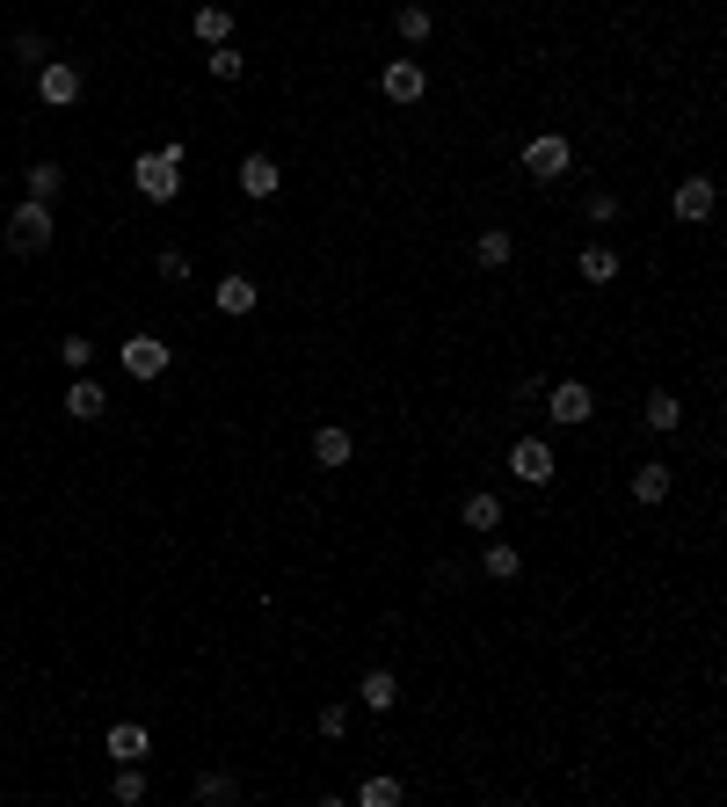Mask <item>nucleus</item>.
Masks as SVG:
<instances>
[{"instance_id": "b1692460", "label": "nucleus", "mask_w": 727, "mask_h": 807, "mask_svg": "<svg viewBox=\"0 0 727 807\" xmlns=\"http://www.w3.org/2000/svg\"><path fill=\"white\" fill-rule=\"evenodd\" d=\"M204 74H212V80H241V74H247V59H241L233 44H212V59H204Z\"/></svg>"}, {"instance_id": "6e6552de", "label": "nucleus", "mask_w": 727, "mask_h": 807, "mask_svg": "<svg viewBox=\"0 0 727 807\" xmlns=\"http://www.w3.org/2000/svg\"><path fill=\"white\" fill-rule=\"evenodd\" d=\"M669 212H677L684 226H705L713 219V175H684L677 196H669Z\"/></svg>"}, {"instance_id": "aec40b11", "label": "nucleus", "mask_w": 727, "mask_h": 807, "mask_svg": "<svg viewBox=\"0 0 727 807\" xmlns=\"http://www.w3.org/2000/svg\"><path fill=\"white\" fill-rule=\"evenodd\" d=\"M582 284H611V277H618V255H611V247L604 241H589V247H582Z\"/></svg>"}, {"instance_id": "1a4fd4ad", "label": "nucleus", "mask_w": 727, "mask_h": 807, "mask_svg": "<svg viewBox=\"0 0 727 807\" xmlns=\"http://www.w3.org/2000/svg\"><path fill=\"white\" fill-rule=\"evenodd\" d=\"M379 88H386V102H422L430 74H422L414 59H386V66H379Z\"/></svg>"}, {"instance_id": "5701e85b", "label": "nucleus", "mask_w": 727, "mask_h": 807, "mask_svg": "<svg viewBox=\"0 0 727 807\" xmlns=\"http://www.w3.org/2000/svg\"><path fill=\"white\" fill-rule=\"evenodd\" d=\"M393 29L400 44H430V8H393Z\"/></svg>"}, {"instance_id": "4be33fe9", "label": "nucleus", "mask_w": 727, "mask_h": 807, "mask_svg": "<svg viewBox=\"0 0 727 807\" xmlns=\"http://www.w3.org/2000/svg\"><path fill=\"white\" fill-rule=\"evenodd\" d=\"M473 255H481V262H487V269H502V262H509V255H516V241H509L502 226H487L481 241H473Z\"/></svg>"}, {"instance_id": "f3484780", "label": "nucleus", "mask_w": 727, "mask_h": 807, "mask_svg": "<svg viewBox=\"0 0 727 807\" xmlns=\"http://www.w3.org/2000/svg\"><path fill=\"white\" fill-rule=\"evenodd\" d=\"M465 531H481V538H495L502 531V495H465Z\"/></svg>"}, {"instance_id": "393cba45", "label": "nucleus", "mask_w": 727, "mask_h": 807, "mask_svg": "<svg viewBox=\"0 0 727 807\" xmlns=\"http://www.w3.org/2000/svg\"><path fill=\"white\" fill-rule=\"evenodd\" d=\"M357 800H364V807H393V800H400V779H386V771H379V779L357 785Z\"/></svg>"}, {"instance_id": "4468645a", "label": "nucleus", "mask_w": 727, "mask_h": 807, "mask_svg": "<svg viewBox=\"0 0 727 807\" xmlns=\"http://www.w3.org/2000/svg\"><path fill=\"white\" fill-rule=\"evenodd\" d=\"M357 706H371V713H393V706H400V677H393V669H364V684H357Z\"/></svg>"}, {"instance_id": "c85d7f7f", "label": "nucleus", "mask_w": 727, "mask_h": 807, "mask_svg": "<svg viewBox=\"0 0 727 807\" xmlns=\"http://www.w3.org/2000/svg\"><path fill=\"white\" fill-rule=\"evenodd\" d=\"M320 734H328V742L349 734V706H342V699H335V706H320Z\"/></svg>"}, {"instance_id": "9b49d317", "label": "nucleus", "mask_w": 727, "mask_h": 807, "mask_svg": "<svg viewBox=\"0 0 727 807\" xmlns=\"http://www.w3.org/2000/svg\"><path fill=\"white\" fill-rule=\"evenodd\" d=\"M277 182H284V175H277V153H247V161H241V190L255 196V204H269Z\"/></svg>"}, {"instance_id": "dca6fc26", "label": "nucleus", "mask_w": 727, "mask_h": 807, "mask_svg": "<svg viewBox=\"0 0 727 807\" xmlns=\"http://www.w3.org/2000/svg\"><path fill=\"white\" fill-rule=\"evenodd\" d=\"M190 29L204 37V44H226V37H233V8H226V0H204V8L190 15Z\"/></svg>"}, {"instance_id": "f03ea898", "label": "nucleus", "mask_w": 727, "mask_h": 807, "mask_svg": "<svg viewBox=\"0 0 727 807\" xmlns=\"http://www.w3.org/2000/svg\"><path fill=\"white\" fill-rule=\"evenodd\" d=\"M8 247H15V255H44V247H51V204L23 196L15 219H8Z\"/></svg>"}, {"instance_id": "2f4dec72", "label": "nucleus", "mask_w": 727, "mask_h": 807, "mask_svg": "<svg viewBox=\"0 0 727 807\" xmlns=\"http://www.w3.org/2000/svg\"><path fill=\"white\" fill-rule=\"evenodd\" d=\"M589 219H597V226H611V219H618V196H611V190H597V196H589Z\"/></svg>"}, {"instance_id": "a878e982", "label": "nucleus", "mask_w": 727, "mask_h": 807, "mask_svg": "<svg viewBox=\"0 0 727 807\" xmlns=\"http://www.w3.org/2000/svg\"><path fill=\"white\" fill-rule=\"evenodd\" d=\"M516 546H502V538H495V546H487V575H495V582H516Z\"/></svg>"}, {"instance_id": "473e14b6", "label": "nucleus", "mask_w": 727, "mask_h": 807, "mask_svg": "<svg viewBox=\"0 0 727 807\" xmlns=\"http://www.w3.org/2000/svg\"><path fill=\"white\" fill-rule=\"evenodd\" d=\"M161 277H168V284H182V277H190V255H182V247H168V255H161Z\"/></svg>"}, {"instance_id": "a211bd4d", "label": "nucleus", "mask_w": 727, "mask_h": 807, "mask_svg": "<svg viewBox=\"0 0 727 807\" xmlns=\"http://www.w3.org/2000/svg\"><path fill=\"white\" fill-rule=\"evenodd\" d=\"M662 495H669V465H662V459L633 465V502H648V510H654V502H662Z\"/></svg>"}, {"instance_id": "f8f14e48", "label": "nucleus", "mask_w": 727, "mask_h": 807, "mask_svg": "<svg viewBox=\"0 0 727 807\" xmlns=\"http://www.w3.org/2000/svg\"><path fill=\"white\" fill-rule=\"evenodd\" d=\"M212 298H218V313H233V320H241V313H255V298H263V292H255V277H241V269H226Z\"/></svg>"}, {"instance_id": "6ab92c4d", "label": "nucleus", "mask_w": 727, "mask_h": 807, "mask_svg": "<svg viewBox=\"0 0 727 807\" xmlns=\"http://www.w3.org/2000/svg\"><path fill=\"white\" fill-rule=\"evenodd\" d=\"M349 451H357V444H349V430H342V422L314 430V459H320V465H349Z\"/></svg>"}, {"instance_id": "412c9836", "label": "nucleus", "mask_w": 727, "mask_h": 807, "mask_svg": "<svg viewBox=\"0 0 727 807\" xmlns=\"http://www.w3.org/2000/svg\"><path fill=\"white\" fill-rule=\"evenodd\" d=\"M23 182H29V196H37V204H51V196H59V182H66V168H59V161H37Z\"/></svg>"}, {"instance_id": "cd10ccee", "label": "nucleus", "mask_w": 727, "mask_h": 807, "mask_svg": "<svg viewBox=\"0 0 727 807\" xmlns=\"http://www.w3.org/2000/svg\"><path fill=\"white\" fill-rule=\"evenodd\" d=\"M233 793H241V785L226 779V771H204V779H196V800H233Z\"/></svg>"}, {"instance_id": "7c9ffc66", "label": "nucleus", "mask_w": 727, "mask_h": 807, "mask_svg": "<svg viewBox=\"0 0 727 807\" xmlns=\"http://www.w3.org/2000/svg\"><path fill=\"white\" fill-rule=\"evenodd\" d=\"M117 800H124V807H131V800H145V779H139V771H131V764H124V771H117Z\"/></svg>"}, {"instance_id": "7ed1b4c3", "label": "nucleus", "mask_w": 727, "mask_h": 807, "mask_svg": "<svg viewBox=\"0 0 727 807\" xmlns=\"http://www.w3.org/2000/svg\"><path fill=\"white\" fill-rule=\"evenodd\" d=\"M546 415H553L560 430H582V422L597 415V393L582 386V379H560V386H546Z\"/></svg>"}, {"instance_id": "bb28decb", "label": "nucleus", "mask_w": 727, "mask_h": 807, "mask_svg": "<svg viewBox=\"0 0 727 807\" xmlns=\"http://www.w3.org/2000/svg\"><path fill=\"white\" fill-rule=\"evenodd\" d=\"M59 364H66V371H88V364H95V343H88V335H66V343H59Z\"/></svg>"}, {"instance_id": "ddd939ff", "label": "nucleus", "mask_w": 727, "mask_h": 807, "mask_svg": "<svg viewBox=\"0 0 727 807\" xmlns=\"http://www.w3.org/2000/svg\"><path fill=\"white\" fill-rule=\"evenodd\" d=\"M640 415H648V430H662V437H677V430H684V400H677L669 386H654L648 400H640Z\"/></svg>"}, {"instance_id": "2eb2a0df", "label": "nucleus", "mask_w": 727, "mask_h": 807, "mask_svg": "<svg viewBox=\"0 0 727 807\" xmlns=\"http://www.w3.org/2000/svg\"><path fill=\"white\" fill-rule=\"evenodd\" d=\"M102 750H110L117 764H139L145 750H153V742H145V728H139V720H117V728L102 734Z\"/></svg>"}, {"instance_id": "39448f33", "label": "nucleus", "mask_w": 727, "mask_h": 807, "mask_svg": "<svg viewBox=\"0 0 727 807\" xmlns=\"http://www.w3.org/2000/svg\"><path fill=\"white\" fill-rule=\"evenodd\" d=\"M509 473H516L524 488H546V481H553V444H546V437H516V444H509Z\"/></svg>"}, {"instance_id": "20e7f679", "label": "nucleus", "mask_w": 727, "mask_h": 807, "mask_svg": "<svg viewBox=\"0 0 727 807\" xmlns=\"http://www.w3.org/2000/svg\"><path fill=\"white\" fill-rule=\"evenodd\" d=\"M80 88H88V80H80V66H73V59H44V66H37V95H44L51 110H73V102H80Z\"/></svg>"}, {"instance_id": "9d476101", "label": "nucleus", "mask_w": 727, "mask_h": 807, "mask_svg": "<svg viewBox=\"0 0 727 807\" xmlns=\"http://www.w3.org/2000/svg\"><path fill=\"white\" fill-rule=\"evenodd\" d=\"M66 415H73V422H102V415H110V393H102L95 379H88V371H73V386H66Z\"/></svg>"}, {"instance_id": "0eeeda50", "label": "nucleus", "mask_w": 727, "mask_h": 807, "mask_svg": "<svg viewBox=\"0 0 727 807\" xmlns=\"http://www.w3.org/2000/svg\"><path fill=\"white\" fill-rule=\"evenodd\" d=\"M117 357H124V371H131V379H161L175 349L161 343V335H124V349H117Z\"/></svg>"}, {"instance_id": "423d86ee", "label": "nucleus", "mask_w": 727, "mask_h": 807, "mask_svg": "<svg viewBox=\"0 0 727 807\" xmlns=\"http://www.w3.org/2000/svg\"><path fill=\"white\" fill-rule=\"evenodd\" d=\"M567 161H575V153H567V139H560V131H538L532 146H524V175H532V182H560V175H567Z\"/></svg>"}, {"instance_id": "f257e3e1", "label": "nucleus", "mask_w": 727, "mask_h": 807, "mask_svg": "<svg viewBox=\"0 0 727 807\" xmlns=\"http://www.w3.org/2000/svg\"><path fill=\"white\" fill-rule=\"evenodd\" d=\"M131 182H139V196H153V204H175V196H182V161L139 153V161H131Z\"/></svg>"}, {"instance_id": "c756f323", "label": "nucleus", "mask_w": 727, "mask_h": 807, "mask_svg": "<svg viewBox=\"0 0 727 807\" xmlns=\"http://www.w3.org/2000/svg\"><path fill=\"white\" fill-rule=\"evenodd\" d=\"M15 59H23V66H44L51 51H44V37H37V29H23V37H15Z\"/></svg>"}]
</instances>
